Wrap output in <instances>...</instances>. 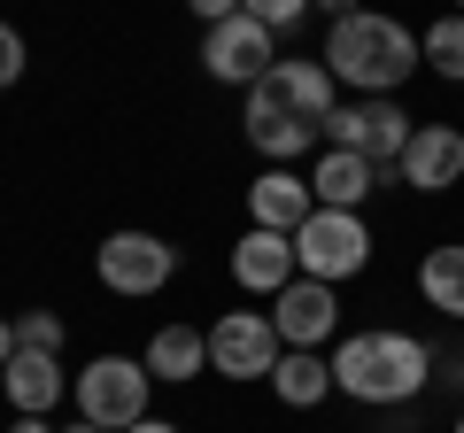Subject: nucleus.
<instances>
[{"mask_svg": "<svg viewBox=\"0 0 464 433\" xmlns=\"http://www.w3.org/2000/svg\"><path fill=\"white\" fill-rule=\"evenodd\" d=\"M333 387L364 410H402L433 387V349L402 325H364L333 341Z\"/></svg>", "mask_w": 464, "mask_h": 433, "instance_id": "obj_1", "label": "nucleus"}, {"mask_svg": "<svg viewBox=\"0 0 464 433\" xmlns=\"http://www.w3.org/2000/svg\"><path fill=\"white\" fill-rule=\"evenodd\" d=\"M325 70L348 85V93H402V85L426 70L418 54V32L387 8H356V16H333L325 24Z\"/></svg>", "mask_w": 464, "mask_h": 433, "instance_id": "obj_2", "label": "nucleus"}, {"mask_svg": "<svg viewBox=\"0 0 464 433\" xmlns=\"http://www.w3.org/2000/svg\"><path fill=\"white\" fill-rule=\"evenodd\" d=\"M333 109H341V78L325 70V54H279V63L248 85V109H240V117H286V124L325 132Z\"/></svg>", "mask_w": 464, "mask_h": 433, "instance_id": "obj_3", "label": "nucleus"}, {"mask_svg": "<svg viewBox=\"0 0 464 433\" xmlns=\"http://www.w3.org/2000/svg\"><path fill=\"white\" fill-rule=\"evenodd\" d=\"M78 418L101 433H124L140 418H155V371L140 356H93L78 371Z\"/></svg>", "mask_w": 464, "mask_h": 433, "instance_id": "obj_4", "label": "nucleus"}, {"mask_svg": "<svg viewBox=\"0 0 464 433\" xmlns=\"http://www.w3.org/2000/svg\"><path fill=\"white\" fill-rule=\"evenodd\" d=\"M411 132H418V117L402 109L395 93H372V101L356 93V101H341V109L325 117V148H356L372 170H387V178H395V163H402V148H411Z\"/></svg>", "mask_w": 464, "mask_h": 433, "instance_id": "obj_5", "label": "nucleus"}, {"mask_svg": "<svg viewBox=\"0 0 464 433\" xmlns=\"http://www.w3.org/2000/svg\"><path fill=\"white\" fill-rule=\"evenodd\" d=\"M295 255H302V279L348 286L356 271L372 264V225H364V209H310V225L295 233Z\"/></svg>", "mask_w": 464, "mask_h": 433, "instance_id": "obj_6", "label": "nucleus"}, {"mask_svg": "<svg viewBox=\"0 0 464 433\" xmlns=\"http://www.w3.org/2000/svg\"><path fill=\"white\" fill-rule=\"evenodd\" d=\"M93 271H101V286H109V294L148 302V294H163V286L179 279V248H170L163 233L124 225V233H109V240L93 248Z\"/></svg>", "mask_w": 464, "mask_h": 433, "instance_id": "obj_7", "label": "nucleus"}, {"mask_svg": "<svg viewBox=\"0 0 464 433\" xmlns=\"http://www.w3.org/2000/svg\"><path fill=\"white\" fill-rule=\"evenodd\" d=\"M279 356H286V341H279V325H271V310H225V317H209V371L217 380H271L279 371Z\"/></svg>", "mask_w": 464, "mask_h": 433, "instance_id": "obj_8", "label": "nucleus"}, {"mask_svg": "<svg viewBox=\"0 0 464 433\" xmlns=\"http://www.w3.org/2000/svg\"><path fill=\"white\" fill-rule=\"evenodd\" d=\"M271 63H279V32H271V24H256L248 8L201 32V70H209L217 85H240V93H248Z\"/></svg>", "mask_w": 464, "mask_h": 433, "instance_id": "obj_9", "label": "nucleus"}, {"mask_svg": "<svg viewBox=\"0 0 464 433\" xmlns=\"http://www.w3.org/2000/svg\"><path fill=\"white\" fill-rule=\"evenodd\" d=\"M271 325H279L286 349H325L333 333H341V286L325 279H295L271 294Z\"/></svg>", "mask_w": 464, "mask_h": 433, "instance_id": "obj_10", "label": "nucleus"}, {"mask_svg": "<svg viewBox=\"0 0 464 433\" xmlns=\"http://www.w3.org/2000/svg\"><path fill=\"white\" fill-rule=\"evenodd\" d=\"M302 279V255H295V233H271V225H248L232 240V286L240 294H279V286Z\"/></svg>", "mask_w": 464, "mask_h": 433, "instance_id": "obj_11", "label": "nucleus"}, {"mask_svg": "<svg viewBox=\"0 0 464 433\" xmlns=\"http://www.w3.org/2000/svg\"><path fill=\"white\" fill-rule=\"evenodd\" d=\"M395 178L411 186V194H449V186L464 178V124H418L411 148H402Z\"/></svg>", "mask_w": 464, "mask_h": 433, "instance_id": "obj_12", "label": "nucleus"}, {"mask_svg": "<svg viewBox=\"0 0 464 433\" xmlns=\"http://www.w3.org/2000/svg\"><path fill=\"white\" fill-rule=\"evenodd\" d=\"M310 209H317V194H310V178H302L295 163H264V170H256V186H248V225L302 233V225H310Z\"/></svg>", "mask_w": 464, "mask_h": 433, "instance_id": "obj_13", "label": "nucleus"}, {"mask_svg": "<svg viewBox=\"0 0 464 433\" xmlns=\"http://www.w3.org/2000/svg\"><path fill=\"white\" fill-rule=\"evenodd\" d=\"M380 186H387V170H372L356 148H317V163H310V194H317V209H364Z\"/></svg>", "mask_w": 464, "mask_h": 433, "instance_id": "obj_14", "label": "nucleus"}, {"mask_svg": "<svg viewBox=\"0 0 464 433\" xmlns=\"http://www.w3.org/2000/svg\"><path fill=\"white\" fill-rule=\"evenodd\" d=\"M0 387H8V402H16V418H47L54 402L70 395L63 356H47V349H16V356H8V371H0Z\"/></svg>", "mask_w": 464, "mask_h": 433, "instance_id": "obj_15", "label": "nucleus"}, {"mask_svg": "<svg viewBox=\"0 0 464 433\" xmlns=\"http://www.w3.org/2000/svg\"><path fill=\"white\" fill-rule=\"evenodd\" d=\"M140 364L155 371V387H186V380L209 371V333L170 317V325H155V333H148V356H140Z\"/></svg>", "mask_w": 464, "mask_h": 433, "instance_id": "obj_16", "label": "nucleus"}, {"mask_svg": "<svg viewBox=\"0 0 464 433\" xmlns=\"http://www.w3.org/2000/svg\"><path fill=\"white\" fill-rule=\"evenodd\" d=\"M264 387L286 402V410H317V402L333 395V356H325V349H286L279 371H271Z\"/></svg>", "mask_w": 464, "mask_h": 433, "instance_id": "obj_17", "label": "nucleus"}, {"mask_svg": "<svg viewBox=\"0 0 464 433\" xmlns=\"http://www.w3.org/2000/svg\"><path fill=\"white\" fill-rule=\"evenodd\" d=\"M418 294H426V310H441L449 325H464V240H441V248L418 255Z\"/></svg>", "mask_w": 464, "mask_h": 433, "instance_id": "obj_18", "label": "nucleus"}, {"mask_svg": "<svg viewBox=\"0 0 464 433\" xmlns=\"http://www.w3.org/2000/svg\"><path fill=\"white\" fill-rule=\"evenodd\" d=\"M418 54H426L433 78L464 85V8H449V16H433L426 32H418Z\"/></svg>", "mask_w": 464, "mask_h": 433, "instance_id": "obj_19", "label": "nucleus"}, {"mask_svg": "<svg viewBox=\"0 0 464 433\" xmlns=\"http://www.w3.org/2000/svg\"><path fill=\"white\" fill-rule=\"evenodd\" d=\"M240 8H248V16L256 24H271V32H302V24H310V8H317V0H240Z\"/></svg>", "mask_w": 464, "mask_h": 433, "instance_id": "obj_20", "label": "nucleus"}, {"mask_svg": "<svg viewBox=\"0 0 464 433\" xmlns=\"http://www.w3.org/2000/svg\"><path fill=\"white\" fill-rule=\"evenodd\" d=\"M16 349L63 356V317H54V310H24V317H16Z\"/></svg>", "mask_w": 464, "mask_h": 433, "instance_id": "obj_21", "label": "nucleus"}, {"mask_svg": "<svg viewBox=\"0 0 464 433\" xmlns=\"http://www.w3.org/2000/svg\"><path fill=\"white\" fill-rule=\"evenodd\" d=\"M16 78H24V32L0 24V85H16Z\"/></svg>", "mask_w": 464, "mask_h": 433, "instance_id": "obj_22", "label": "nucleus"}, {"mask_svg": "<svg viewBox=\"0 0 464 433\" xmlns=\"http://www.w3.org/2000/svg\"><path fill=\"white\" fill-rule=\"evenodd\" d=\"M433 380H449L464 395V349H433Z\"/></svg>", "mask_w": 464, "mask_h": 433, "instance_id": "obj_23", "label": "nucleus"}, {"mask_svg": "<svg viewBox=\"0 0 464 433\" xmlns=\"http://www.w3.org/2000/svg\"><path fill=\"white\" fill-rule=\"evenodd\" d=\"M186 8L201 16V32H209V24H225V16H240V0H186Z\"/></svg>", "mask_w": 464, "mask_h": 433, "instance_id": "obj_24", "label": "nucleus"}, {"mask_svg": "<svg viewBox=\"0 0 464 433\" xmlns=\"http://www.w3.org/2000/svg\"><path fill=\"white\" fill-rule=\"evenodd\" d=\"M124 433H186V426H170V418H140V426H124Z\"/></svg>", "mask_w": 464, "mask_h": 433, "instance_id": "obj_25", "label": "nucleus"}, {"mask_svg": "<svg viewBox=\"0 0 464 433\" xmlns=\"http://www.w3.org/2000/svg\"><path fill=\"white\" fill-rule=\"evenodd\" d=\"M8 356H16V325L0 317V371H8Z\"/></svg>", "mask_w": 464, "mask_h": 433, "instance_id": "obj_26", "label": "nucleus"}, {"mask_svg": "<svg viewBox=\"0 0 464 433\" xmlns=\"http://www.w3.org/2000/svg\"><path fill=\"white\" fill-rule=\"evenodd\" d=\"M8 433H63V426H47V418H16Z\"/></svg>", "mask_w": 464, "mask_h": 433, "instance_id": "obj_27", "label": "nucleus"}, {"mask_svg": "<svg viewBox=\"0 0 464 433\" xmlns=\"http://www.w3.org/2000/svg\"><path fill=\"white\" fill-rule=\"evenodd\" d=\"M317 8H325V16H356V8H364V0H317Z\"/></svg>", "mask_w": 464, "mask_h": 433, "instance_id": "obj_28", "label": "nucleus"}, {"mask_svg": "<svg viewBox=\"0 0 464 433\" xmlns=\"http://www.w3.org/2000/svg\"><path fill=\"white\" fill-rule=\"evenodd\" d=\"M63 433H101V426H85V418H78V426H63Z\"/></svg>", "mask_w": 464, "mask_h": 433, "instance_id": "obj_29", "label": "nucleus"}, {"mask_svg": "<svg viewBox=\"0 0 464 433\" xmlns=\"http://www.w3.org/2000/svg\"><path fill=\"white\" fill-rule=\"evenodd\" d=\"M449 433H464V410H457V426H449Z\"/></svg>", "mask_w": 464, "mask_h": 433, "instance_id": "obj_30", "label": "nucleus"}, {"mask_svg": "<svg viewBox=\"0 0 464 433\" xmlns=\"http://www.w3.org/2000/svg\"><path fill=\"white\" fill-rule=\"evenodd\" d=\"M457 93H464V85H457Z\"/></svg>", "mask_w": 464, "mask_h": 433, "instance_id": "obj_31", "label": "nucleus"}, {"mask_svg": "<svg viewBox=\"0 0 464 433\" xmlns=\"http://www.w3.org/2000/svg\"><path fill=\"white\" fill-rule=\"evenodd\" d=\"M457 8H464V0H457Z\"/></svg>", "mask_w": 464, "mask_h": 433, "instance_id": "obj_32", "label": "nucleus"}]
</instances>
